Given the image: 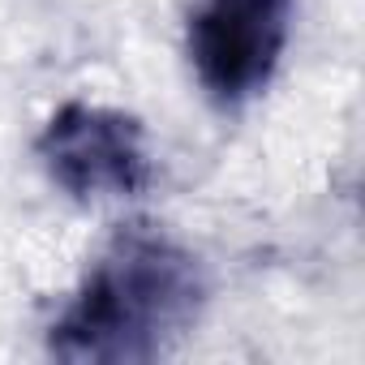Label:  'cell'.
I'll return each instance as SVG.
<instances>
[{
    "label": "cell",
    "instance_id": "cell-3",
    "mask_svg": "<svg viewBox=\"0 0 365 365\" xmlns=\"http://www.w3.org/2000/svg\"><path fill=\"white\" fill-rule=\"evenodd\" d=\"M297 0H198L185 22V56L220 108L258 99L292 39Z\"/></svg>",
    "mask_w": 365,
    "mask_h": 365
},
{
    "label": "cell",
    "instance_id": "cell-1",
    "mask_svg": "<svg viewBox=\"0 0 365 365\" xmlns=\"http://www.w3.org/2000/svg\"><path fill=\"white\" fill-rule=\"evenodd\" d=\"M207 292L194 250L159 228H125L48 327V352L73 365L159 361L198 327Z\"/></svg>",
    "mask_w": 365,
    "mask_h": 365
},
{
    "label": "cell",
    "instance_id": "cell-2",
    "mask_svg": "<svg viewBox=\"0 0 365 365\" xmlns=\"http://www.w3.org/2000/svg\"><path fill=\"white\" fill-rule=\"evenodd\" d=\"M35 159L52 185L82 207L142 198L155 180L146 125L125 108L91 99H69L43 120Z\"/></svg>",
    "mask_w": 365,
    "mask_h": 365
}]
</instances>
